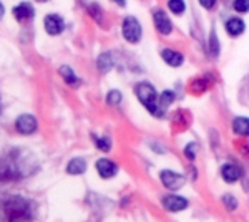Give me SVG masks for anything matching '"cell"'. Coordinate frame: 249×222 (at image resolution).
Here are the masks:
<instances>
[{
  "mask_svg": "<svg viewBox=\"0 0 249 222\" xmlns=\"http://www.w3.org/2000/svg\"><path fill=\"white\" fill-rule=\"evenodd\" d=\"M32 156L22 149H14L0 157V181H15L32 172Z\"/></svg>",
  "mask_w": 249,
  "mask_h": 222,
  "instance_id": "obj_1",
  "label": "cell"
},
{
  "mask_svg": "<svg viewBox=\"0 0 249 222\" xmlns=\"http://www.w3.org/2000/svg\"><path fill=\"white\" fill-rule=\"evenodd\" d=\"M32 219H34L32 204L22 196H9L0 199V222Z\"/></svg>",
  "mask_w": 249,
  "mask_h": 222,
  "instance_id": "obj_2",
  "label": "cell"
},
{
  "mask_svg": "<svg viewBox=\"0 0 249 222\" xmlns=\"http://www.w3.org/2000/svg\"><path fill=\"white\" fill-rule=\"evenodd\" d=\"M135 93L138 96V100L142 102V104H144L148 111L151 115H156V116H161V111H160V103H158V95H156V90L153 85L143 82V83H138L135 88Z\"/></svg>",
  "mask_w": 249,
  "mask_h": 222,
  "instance_id": "obj_3",
  "label": "cell"
},
{
  "mask_svg": "<svg viewBox=\"0 0 249 222\" xmlns=\"http://www.w3.org/2000/svg\"><path fill=\"white\" fill-rule=\"evenodd\" d=\"M123 37L126 42L136 43L142 38V25L138 23V20L135 17H126L123 20Z\"/></svg>",
  "mask_w": 249,
  "mask_h": 222,
  "instance_id": "obj_4",
  "label": "cell"
},
{
  "mask_svg": "<svg viewBox=\"0 0 249 222\" xmlns=\"http://www.w3.org/2000/svg\"><path fill=\"white\" fill-rule=\"evenodd\" d=\"M161 183L166 186L168 189H171V191H176V189H179L184 186V176L166 169V171L161 172Z\"/></svg>",
  "mask_w": 249,
  "mask_h": 222,
  "instance_id": "obj_5",
  "label": "cell"
},
{
  "mask_svg": "<svg viewBox=\"0 0 249 222\" xmlns=\"http://www.w3.org/2000/svg\"><path fill=\"white\" fill-rule=\"evenodd\" d=\"M15 128L22 135H32V133L37 130V120L32 115H20L17 121H15Z\"/></svg>",
  "mask_w": 249,
  "mask_h": 222,
  "instance_id": "obj_6",
  "label": "cell"
},
{
  "mask_svg": "<svg viewBox=\"0 0 249 222\" xmlns=\"http://www.w3.org/2000/svg\"><path fill=\"white\" fill-rule=\"evenodd\" d=\"M153 18H155V25L160 30V34L163 35H170L173 32V23L171 20L168 18V15L164 14L163 10H156L153 12Z\"/></svg>",
  "mask_w": 249,
  "mask_h": 222,
  "instance_id": "obj_7",
  "label": "cell"
},
{
  "mask_svg": "<svg viewBox=\"0 0 249 222\" xmlns=\"http://www.w3.org/2000/svg\"><path fill=\"white\" fill-rule=\"evenodd\" d=\"M43 23H45L47 34H50V35L62 34L63 28H65V23H63L62 17H58V15H47L45 20H43Z\"/></svg>",
  "mask_w": 249,
  "mask_h": 222,
  "instance_id": "obj_8",
  "label": "cell"
},
{
  "mask_svg": "<svg viewBox=\"0 0 249 222\" xmlns=\"http://www.w3.org/2000/svg\"><path fill=\"white\" fill-rule=\"evenodd\" d=\"M163 205L171 212H179L188 207V201L181 196H166L163 199Z\"/></svg>",
  "mask_w": 249,
  "mask_h": 222,
  "instance_id": "obj_9",
  "label": "cell"
},
{
  "mask_svg": "<svg viewBox=\"0 0 249 222\" xmlns=\"http://www.w3.org/2000/svg\"><path fill=\"white\" fill-rule=\"evenodd\" d=\"M96 171L103 179H110L116 174V164L110 159H98L96 161Z\"/></svg>",
  "mask_w": 249,
  "mask_h": 222,
  "instance_id": "obj_10",
  "label": "cell"
},
{
  "mask_svg": "<svg viewBox=\"0 0 249 222\" xmlns=\"http://www.w3.org/2000/svg\"><path fill=\"white\" fill-rule=\"evenodd\" d=\"M14 15H15V18H17L18 22H25V20L34 18L35 10H34V7H32L29 2H22L20 5H17L14 9Z\"/></svg>",
  "mask_w": 249,
  "mask_h": 222,
  "instance_id": "obj_11",
  "label": "cell"
},
{
  "mask_svg": "<svg viewBox=\"0 0 249 222\" xmlns=\"http://www.w3.org/2000/svg\"><path fill=\"white\" fill-rule=\"evenodd\" d=\"M221 174H223V179L226 181V183H236L241 177V169L236 166V164L228 163L221 168Z\"/></svg>",
  "mask_w": 249,
  "mask_h": 222,
  "instance_id": "obj_12",
  "label": "cell"
},
{
  "mask_svg": "<svg viewBox=\"0 0 249 222\" xmlns=\"http://www.w3.org/2000/svg\"><path fill=\"white\" fill-rule=\"evenodd\" d=\"M161 56L170 67L176 68L183 63V55L178 53V51H175V50H171V48H164V50L161 51Z\"/></svg>",
  "mask_w": 249,
  "mask_h": 222,
  "instance_id": "obj_13",
  "label": "cell"
},
{
  "mask_svg": "<svg viewBox=\"0 0 249 222\" xmlns=\"http://www.w3.org/2000/svg\"><path fill=\"white\" fill-rule=\"evenodd\" d=\"M244 28H246V25H244L243 20L238 17H232L226 22V32L231 37H238V35H241L244 32Z\"/></svg>",
  "mask_w": 249,
  "mask_h": 222,
  "instance_id": "obj_14",
  "label": "cell"
},
{
  "mask_svg": "<svg viewBox=\"0 0 249 222\" xmlns=\"http://www.w3.org/2000/svg\"><path fill=\"white\" fill-rule=\"evenodd\" d=\"M85 171H87V163H85V159H83V157H75V159H71L70 163H68V166H67L68 174L78 176V174H83Z\"/></svg>",
  "mask_w": 249,
  "mask_h": 222,
  "instance_id": "obj_15",
  "label": "cell"
},
{
  "mask_svg": "<svg viewBox=\"0 0 249 222\" xmlns=\"http://www.w3.org/2000/svg\"><path fill=\"white\" fill-rule=\"evenodd\" d=\"M232 131L241 136H249V118H236L232 123Z\"/></svg>",
  "mask_w": 249,
  "mask_h": 222,
  "instance_id": "obj_16",
  "label": "cell"
},
{
  "mask_svg": "<svg viewBox=\"0 0 249 222\" xmlns=\"http://www.w3.org/2000/svg\"><path fill=\"white\" fill-rule=\"evenodd\" d=\"M60 75L65 78V82L68 85H71V86H77V85L80 83V80H78V76L73 73V70H71L70 67H62L60 68Z\"/></svg>",
  "mask_w": 249,
  "mask_h": 222,
  "instance_id": "obj_17",
  "label": "cell"
},
{
  "mask_svg": "<svg viewBox=\"0 0 249 222\" xmlns=\"http://www.w3.org/2000/svg\"><path fill=\"white\" fill-rule=\"evenodd\" d=\"M111 67H113V62H111V56L110 53H102L98 58V70L102 71V73H107L108 70H111Z\"/></svg>",
  "mask_w": 249,
  "mask_h": 222,
  "instance_id": "obj_18",
  "label": "cell"
},
{
  "mask_svg": "<svg viewBox=\"0 0 249 222\" xmlns=\"http://www.w3.org/2000/svg\"><path fill=\"white\" fill-rule=\"evenodd\" d=\"M168 7H170V10L173 14L179 15V14H183L184 9H186V3H184V0H170V2H168Z\"/></svg>",
  "mask_w": 249,
  "mask_h": 222,
  "instance_id": "obj_19",
  "label": "cell"
},
{
  "mask_svg": "<svg viewBox=\"0 0 249 222\" xmlns=\"http://www.w3.org/2000/svg\"><path fill=\"white\" fill-rule=\"evenodd\" d=\"M232 7H234V10L239 12V14H248L249 12V0H234Z\"/></svg>",
  "mask_w": 249,
  "mask_h": 222,
  "instance_id": "obj_20",
  "label": "cell"
},
{
  "mask_svg": "<svg viewBox=\"0 0 249 222\" xmlns=\"http://www.w3.org/2000/svg\"><path fill=\"white\" fill-rule=\"evenodd\" d=\"M210 51H211V55H218V51H219V45H218V38H216V32L213 30L211 32V35H210Z\"/></svg>",
  "mask_w": 249,
  "mask_h": 222,
  "instance_id": "obj_21",
  "label": "cell"
},
{
  "mask_svg": "<svg viewBox=\"0 0 249 222\" xmlns=\"http://www.w3.org/2000/svg\"><path fill=\"white\" fill-rule=\"evenodd\" d=\"M120 102H122V95H120L118 90H111L110 93H108V96H107L108 104H118Z\"/></svg>",
  "mask_w": 249,
  "mask_h": 222,
  "instance_id": "obj_22",
  "label": "cell"
},
{
  "mask_svg": "<svg viewBox=\"0 0 249 222\" xmlns=\"http://www.w3.org/2000/svg\"><path fill=\"white\" fill-rule=\"evenodd\" d=\"M96 148L98 149H102V151H110L111 149V141L108 139V138H100V139H96Z\"/></svg>",
  "mask_w": 249,
  "mask_h": 222,
  "instance_id": "obj_23",
  "label": "cell"
},
{
  "mask_svg": "<svg viewBox=\"0 0 249 222\" xmlns=\"http://www.w3.org/2000/svg\"><path fill=\"white\" fill-rule=\"evenodd\" d=\"M223 203L226 204V207L230 209V211H234L236 209V205H238V201L234 199L232 196H230V194H226L223 197Z\"/></svg>",
  "mask_w": 249,
  "mask_h": 222,
  "instance_id": "obj_24",
  "label": "cell"
},
{
  "mask_svg": "<svg viewBox=\"0 0 249 222\" xmlns=\"http://www.w3.org/2000/svg\"><path fill=\"white\" fill-rule=\"evenodd\" d=\"M173 100H175V95H173V91H164L160 104H161V106H166V104H171Z\"/></svg>",
  "mask_w": 249,
  "mask_h": 222,
  "instance_id": "obj_25",
  "label": "cell"
},
{
  "mask_svg": "<svg viewBox=\"0 0 249 222\" xmlns=\"http://www.w3.org/2000/svg\"><path fill=\"white\" fill-rule=\"evenodd\" d=\"M184 154H186L188 159H195V154H196V144L195 143H190L184 149Z\"/></svg>",
  "mask_w": 249,
  "mask_h": 222,
  "instance_id": "obj_26",
  "label": "cell"
},
{
  "mask_svg": "<svg viewBox=\"0 0 249 222\" xmlns=\"http://www.w3.org/2000/svg\"><path fill=\"white\" fill-rule=\"evenodd\" d=\"M199 3H201V7H204V9H213L216 0H199Z\"/></svg>",
  "mask_w": 249,
  "mask_h": 222,
  "instance_id": "obj_27",
  "label": "cell"
},
{
  "mask_svg": "<svg viewBox=\"0 0 249 222\" xmlns=\"http://www.w3.org/2000/svg\"><path fill=\"white\" fill-rule=\"evenodd\" d=\"M2 15H3V5L0 3V18H2Z\"/></svg>",
  "mask_w": 249,
  "mask_h": 222,
  "instance_id": "obj_28",
  "label": "cell"
},
{
  "mask_svg": "<svg viewBox=\"0 0 249 222\" xmlns=\"http://www.w3.org/2000/svg\"><path fill=\"white\" fill-rule=\"evenodd\" d=\"M115 2H118L120 5H124V0H115Z\"/></svg>",
  "mask_w": 249,
  "mask_h": 222,
  "instance_id": "obj_29",
  "label": "cell"
},
{
  "mask_svg": "<svg viewBox=\"0 0 249 222\" xmlns=\"http://www.w3.org/2000/svg\"><path fill=\"white\" fill-rule=\"evenodd\" d=\"M0 113H2V103H0Z\"/></svg>",
  "mask_w": 249,
  "mask_h": 222,
  "instance_id": "obj_30",
  "label": "cell"
},
{
  "mask_svg": "<svg viewBox=\"0 0 249 222\" xmlns=\"http://www.w3.org/2000/svg\"><path fill=\"white\" fill-rule=\"evenodd\" d=\"M38 2H45V0H38Z\"/></svg>",
  "mask_w": 249,
  "mask_h": 222,
  "instance_id": "obj_31",
  "label": "cell"
}]
</instances>
